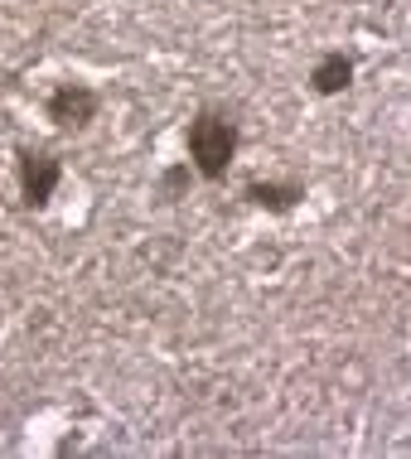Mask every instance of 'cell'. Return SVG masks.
<instances>
[{"label":"cell","instance_id":"6da1fadb","mask_svg":"<svg viewBox=\"0 0 411 459\" xmlns=\"http://www.w3.org/2000/svg\"><path fill=\"white\" fill-rule=\"evenodd\" d=\"M232 155H238V126H232L228 117H214V111H204V117L189 126V160L198 175L218 179L223 169L232 165Z\"/></svg>","mask_w":411,"mask_h":459},{"label":"cell","instance_id":"7a4b0ae2","mask_svg":"<svg viewBox=\"0 0 411 459\" xmlns=\"http://www.w3.org/2000/svg\"><path fill=\"white\" fill-rule=\"evenodd\" d=\"M20 179H24V198H30V204H44L58 184V160L54 155H24Z\"/></svg>","mask_w":411,"mask_h":459},{"label":"cell","instance_id":"3957f363","mask_svg":"<svg viewBox=\"0 0 411 459\" xmlns=\"http://www.w3.org/2000/svg\"><path fill=\"white\" fill-rule=\"evenodd\" d=\"M48 111H54V121L58 126H87L92 121V111H97V92H87V88H64L48 102Z\"/></svg>","mask_w":411,"mask_h":459},{"label":"cell","instance_id":"277c9868","mask_svg":"<svg viewBox=\"0 0 411 459\" xmlns=\"http://www.w3.org/2000/svg\"><path fill=\"white\" fill-rule=\"evenodd\" d=\"M348 78H354V64H348L344 54H329L325 64L315 68V78H310V82H315L319 92H339V88H348Z\"/></svg>","mask_w":411,"mask_h":459},{"label":"cell","instance_id":"5b68a950","mask_svg":"<svg viewBox=\"0 0 411 459\" xmlns=\"http://www.w3.org/2000/svg\"><path fill=\"white\" fill-rule=\"evenodd\" d=\"M247 194H252L261 208H267V204L271 208H291V198H301V189H276V184H252Z\"/></svg>","mask_w":411,"mask_h":459}]
</instances>
